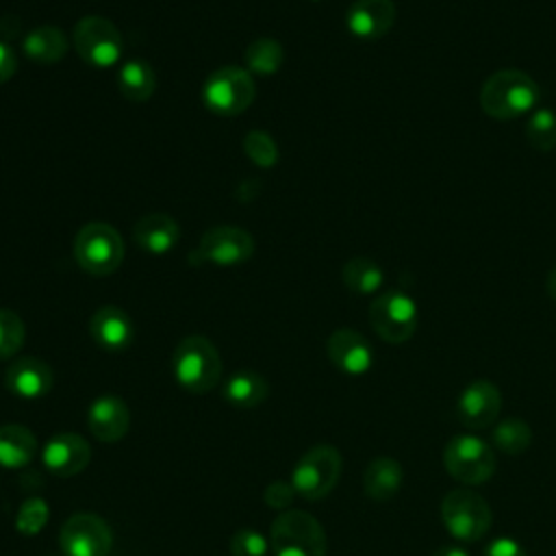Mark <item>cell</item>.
Returning <instances> with one entry per match:
<instances>
[{"label": "cell", "mask_w": 556, "mask_h": 556, "mask_svg": "<svg viewBox=\"0 0 556 556\" xmlns=\"http://www.w3.org/2000/svg\"><path fill=\"white\" fill-rule=\"evenodd\" d=\"M539 93V85L530 74L508 67L482 83L480 106L493 119H517L536 109Z\"/></svg>", "instance_id": "6da1fadb"}, {"label": "cell", "mask_w": 556, "mask_h": 556, "mask_svg": "<svg viewBox=\"0 0 556 556\" xmlns=\"http://www.w3.org/2000/svg\"><path fill=\"white\" fill-rule=\"evenodd\" d=\"M172 371L189 393H208L222 378V358L211 339L189 334L174 350Z\"/></svg>", "instance_id": "7a4b0ae2"}, {"label": "cell", "mask_w": 556, "mask_h": 556, "mask_svg": "<svg viewBox=\"0 0 556 556\" xmlns=\"http://www.w3.org/2000/svg\"><path fill=\"white\" fill-rule=\"evenodd\" d=\"M269 549L274 556H326L324 526L306 510H282L269 526Z\"/></svg>", "instance_id": "3957f363"}, {"label": "cell", "mask_w": 556, "mask_h": 556, "mask_svg": "<svg viewBox=\"0 0 556 556\" xmlns=\"http://www.w3.org/2000/svg\"><path fill=\"white\" fill-rule=\"evenodd\" d=\"M441 521L445 530L460 543H476L484 539L493 515L489 502L469 486H458L445 493L441 502Z\"/></svg>", "instance_id": "277c9868"}, {"label": "cell", "mask_w": 556, "mask_h": 556, "mask_svg": "<svg viewBox=\"0 0 556 556\" xmlns=\"http://www.w3.org/2000/svg\"><path fill=\"white\" fill-rule=\"evenodd\" d=\"M343 469L341 452L334 445L319 443L308 447L291 471V484L295 493L304 500L326 497L339 482Z\"/></svg>", "instance_id": "5b68a950"}, {"label": "cell", "mask_w": 556, "mask_h": 556, "mask_svg": "<svg viewBox=\"0 0 556 556\" xmlns=\"http://www.w3.org/2000/svg\"><path fill=\"white\" fill-rule=\"evenodd\" d=\"M74 256L87 274L109 276L124 261L122 235L104 222H89L76 232Z\"/></svg>", "instance_id": "8992f818"}, {"label": "cell", "mask_w": 556, "mask_h": 556, "mask_svg": "<svg viewBox=\"0 0 556 556\" xmlns=\"http://www.w3.org/2000/svg\"><path fill=\"white\" fill-rule=\"evenodd\" d=\"M445 471L465 486H478L495 473L497 460L493 447L476 434H456L443 450Z\"/></svg>", "instance_id": "52a82bcc"}, {"label": "cell", "mask_w": 556, "mask_h": 556, "mask_svg": "<svg viewBox=\"0 0 556 556\" xmlns=\"http://www.w3.org/2000/svg\"><path fill=\"white\" fill-rule=\"evenodd\" d=\"M419 313L415 300L402 289L382 291L369 304V324L387 343H404L417 330Z\"/></svg>", "instance_id": "ba28073f"}, {"label": "cell", "mask_w": 556, "mask_h": 556, "mask_svg": "<svg viewBox=\"0 0 556 556\" xmlns=\"http://www.w3.org/2000/svg\"><path fill=\"white\" fill-rule=\"evenodd\" d=\"M252 74L237 65H224L215 70L202 89L204 104L217 115H239L254 100Z\"/></svg>", "instance_id": "9c48e42d"}, {"label": "cell", "mask_w": 556, "mask_h": 556, "mask_svg": "<svg viewBox=\"0 0 556 556\" xmlns=\"http://www.w3.org/2000/svg\"><path fill=\"white\" fill-rule=\"evenodd\" d=\"M74 46L78 56L93 67L115 65L124 50V41L117 26L100 15H87L76 22Z\"/></svg>", "instance_id": "30bf717a"}, {"label": "cell", "mask_w": 556, "mask_h": 556, "mask_svg": "<svg viewBox=\"0 0 556 556\" xmlns=\"http://www.w3.org/2000/svg\"><path fill=\"white\" fill-rule=\"evenodd\" d=\"M59 547L63 556H109L113 530L96 513H76L61 526Z\"/></svg>", "instance_id": "8fae6325"}, {"label": "cell", "mask_w": 556, "mask_h": 556, "mask_svg": "<svg viewBox=\"0 0 556 556\" xmlns=\"http://www.w3.org/2000/svg\"><path fill=\"white\" fill-rule=\"evenodd\" d=\"M195 252L200 263H213L222 267L239 265L254 254V239L250 232L237 226H215L204 232Z\"/></svg>", "instance_id": "7c38bea8"}, {"label": "cell", "mask_w": 556, "mask_h": 556, "mask_svg": "<svg viewBox=\"0 0 556 556\" xmlns=\"http://www.w3.org/2000/svg\"><path fill=\"white\" fill-rule=\"evenodd\" d=\"M502 410L500 389L484 378L471 380L458 395L456 417L469 430H482L497 421Z\"/></svg>", "instance_id": "4fadbf2b"}, {"label": "cell", "mask_w": 556, "mask_h": 556, "mask_svg": "<svg viewBox=\"0 0 556 556\" xmlns=\"http://www.w3.org/2000/svg\"><path fill=\"white\" fill-rule=\"evenodd\" d=\"M89 460L91 447L76 432H56L46 441L41 450L43 467L56 478H72L85 471Z\"/></svg>", "instance_id": "5bb4252c"}, {"label": "cell", "mask_w": 556, "mask_h": 556, "mask_svg": "<svg viewBox=\"0 0 556 556\" xmlns=\"http://www.w3.org/2000/svg\"><path fill=\"white\" fill-rule=\"evenodd\" d=\"M326 354L330 363L348 376H363L374 365L369 341L354 328L334 330L326 341Z\"/></svg>", "instance_id": "9a60e30c"}, {"label": "cell", "mask_w": 556, "mask_h": 556, "mask_svg": "<svg viewBox=\"0 0 556 556\" xmlns=\"http://www.w3.org/2000/svg\"><path fill=\"white\" fill-rule=\"evenodd\" d=\"M54 374L50 365L37 356L15 358L4 374V387L20 400H39L50 393Z\"/></svg>", "instance_id": "2e32d148"}, {"label": "cell", "mask_w": 556, "mask_h": 556, "mask_svg": "<svg viewBox=\"0 0 556 556\" xmlns=\"http://www.w3.org/2000/svg\"><path fill=\"white\" fill-rule=\"evenodd\" d=\"M395 15L397 9L393 0H354L348 9L345 24L358 39H380L395 24Z\"/></svg>", "instance_id": "e0dca14e"}, {"label": "cell", "mask_w": 556, "mask_h": 556, "mask_svg": "<svg viewBox=\"0 0 556 556\" xmlns=\"http://www.w3.org/2000/svg\"><path fill=\"white\" fill-rule=\"evenodd\" d=\"M89 432L102 443H115L130 428V410L119 395H100L87 410Z\"/></svg>", "instance_id": "ac0fdd59"}, {"label": "cell", "mask_w": 556, "mask_h": 556, "mask_svg": "<svg viewBox=\"0 0 556 556\" xmlns=\"http://www.w3.org/2000/svg\"><path fill=\"white\" fill-rule=\"evenodd\" d=\"M89 334L91 339L106 352H122L132 343V321L130 317L113 306H100L89 319Z\"/></svg>", "instance_id": "d6986e66"}, {"label": "cell", "mask_w": 556, "mask_h": 556, "mask_svg": "<svg viewBox=\"0 0 556 556\" xmlns=\"http://www.w3.org/2000/svg\"><path fill=\"white\" fill-rule=\"evenodd\" d=\"M132 239L141 250L150 254H167L176 248L180 239V228L174 217L165 213H150L135 222Z\"/></svg>", "instance_id": "ffe728a7"}, {"label": "cell", "mask_w": 556, "mask_h": 556, "mask_svg": "<svg viewBox=\"0 0 556 556\" xmlns=\"http://www.w3.org/2000/svg\"><path fill=\"white\" fill-rule=\"evenodd\" d=\"M404 482L402 465L391 456H376L363 471V491L371 502H389Z\"/></svg>", "instance_id": "44dd1931"}, {"label": "cell", "mask_w": 556, "mask_h": 556, "mask_svg": "<svg viewBox=\"0 0 556 556\" xmlns=\"http://www.w3.org/2000/svg\"><path fill=\"white\" fill-rule=\"evenodd\" d=\"M37 452L39 443L30 428L20 424L0 426V467L22 469L33 463Z\"/></svg>", "instance_id": "7402d4cb"}, {"label": "cell", "mask_w": 556, "mask_h": 556, "mask_svg": "<svg viewBox=\"0 0 556 556\" xmlns=\"http://www.w3.org/2000/svg\"><path fill=\"white\" fill-rule=\"evenodd\" d=\"M267 395L269 382L265 380V376L252 369H241L232 374L222 387V397L235 408H254L263 404Z\"/></svg>", "instance_id": "603a6c76"}, {"label": "cell", "mask_w": 556, "mask_h": 556, "mask_svg": "<svg viewBox=\"0 0 556 556\" xmlns=\"http://www.w3.org/2000/svg\"><path fill=\"white\" fill-rule=\"evenodd\" d=\"M26 56L35 63H43V65H52L56 61H61L67 52V39L65 35L52 26V24H46V26H37L33 28L26 37H24V43H22Z\"/></svg>", "instance_id": "cb8c5ba5"}, {"label": "cell", "mask_w": 556, "mask_h": 556, "mask_svg": "<svg viewBox=\"0 0 556 556\" xmlns=\"http://www.w3.org/2000/svg\"><path fill=\"white\" fill-rule=\"evenodd\" d=\"M117 87L122 96L132 102L150 100L156 89V76L152 65H148L143 59L126 61L117 74Z\"/></svg>", "instance_id": "d4e9b609"}, {"label": "cell", "mask_w": 556, "mask_h": 556, "mask_svg": "<svg viewBox=\"0 0 556 556\" xmlns=\"http://www.w3.org/2000/svg\"><path fill=\"white\" fill-rule=\"evenodd\" d=\"M341 280L352 293L369 295L382 287L384 271L376 261H371L367 256H354L343 265Z\"/></svg>", "instance_id": "484cf974"}, {"label": "cell", "mask_w": 556, "mask_h": 556, "mask_svg": "<svg viewBox=\"0 0 556 556\" xmlns=\"http://www.w3.org/2000/svg\"><path fill=\"white\" fill-rule=\"evenodd\" d=\"M493 447L506 456H519L523 454L532 443V430L530 426L519 417H504L495 424L491 432Z\"/></svg>", "instance_id": "4316f807"}, {"label": "cell", "mask_w": 556, "mask_h": 556, "mask_svg": "<svg viewBox=\"0 0 556 556\" xmlns=\"http://www.w3.org/2000/svg\"><path fill=\"white\" fill-rule=\"evenodd\" d=\"M526 139L539 152L556 148V113L545 106H536L526 122Z\"/></svg>", "instance_id": "83f0119b"}, {"label": "cell", "mask_w": 556, "mask_h": 556, "mask_svg": "<svg viewBox=\"0 0 556 556\" xmlns=\"http://www.w3.org/2000/svg\"><path fill=\"white\" fill-rule=\"evenodd\" d=\"M282 59H285L282 46L269 37H261L245 48V65L254 74H263V76L274 74L282 65Z\"/></svg>", "instance_id": "f1b7e54d"}, {"label": "cell", "mask_w": 556, "mask_h": 556, "mask_svg": "<svg viewBox=\"0 0 556 556\" xmlns=\"http://www.w3.org/2000/svg\"><path fill=\"white\" fill-rule=\"evenodd\" d=\"M26 339V328L15 311L0 308V361L13 358Z\"/></svg>", "instance_id": "f546056e"}, {"label": "cell", "mask_w": 556, "mask_h": 556, "mask_svg": "<svg viewBox=\"0 0 556 556\" xmlns=\"http://www.w3.org/2000/svg\"><path fill=\"white\" fill-rule=\"evenodd\" d=\"M50 519V508L43 497H28L22 502L15 515V528L20 534L35 536L43 530V526Z\"/></svg>", "instance_id": "4dcf8cb0"}, {"label": "cell", "mask_w": 556, "mask_h": 556, "mask_svg": "<svg viewBox=\"0 0 556 556\" xmlns=\"http://www.w3.org/2000/svg\"><path fill=\"white\" fill-rule=\"evenodd\" d=\"M243 150L250 161H254L258 167H274L278 161V148L276 141L263 132V130H252L243 139Z\"/></svg>", "instance_id": "1f68e13d"}, {"label": "cell", "mask_w": 556, "mask_h": 556, "mask_svg": "<svg viewBox=\"0 0 556 556\" xmlns=\"http://www.w3.org/2000/svg\"><path fill=\"white\" fill-rule=\"evenodd\" d=\"M269 541L252 528H241L230 539V556H267Z\"/></svg>", "instance_id": "d6a6232c"}, {"label": "cell", "mask_w": 556, "mask_h": 556, "mask_svg": "<svg viewBox=\"0 0 556 556\" xmlns=\"http://www.w3.org/2000/svg\"><path fill=\"white\" fill-rule=\"evenodd\" d=\"M295 489L291 482L287 480H274L265 486L263 491V502L269 506V508H276V510H289L293 500H295Z\"/></svg>", "instance_id": "836d02e7"}, {"label": "cell", "mask_w": 556, "mask_h": 556, "mask_svg": "<svg viewBox=\"0 0 556 556\" xmlns=\"http://www.w3.org/2000/svg\"><path fill=\"white\" fill-rule=\"evenodd\" d=\"M484 556H528L526 547L513 536H497L484 547Z\"/></svg>", "instance_id": "e575fe53"}, {"label": "cell", "mask_w": 556, "mask_h": 556, "mask_svg": "<svg viewBox=\"0 0 556 556\" xmlns=\"http://www.w3.org/2000/svg\"><path fill=\"white\" fill-rule=\"evenodd\" d=\"M17 70V59H15V52L0 41V85L7 83L9 78H13Z\"/></svg>", "instance_id": "d590c367"}, {"label": "cell", "mask_w": 556, "mask_h": 556, "mask_svg": "<svg viewBox=\"0 0 556 556\" xmlns=\"http://www.w3.org/2000/svg\"><path fill=\"white\" fill-rule=\"evenodd\" d=\"M430 556H469L467 554V549L463 547V545H441V547H437Z\"/></svg>", "instance_id": "8d00e7d4"}, {"label": "cell", "mask_w": 556, "mask_h": 556, "mask_svg": "<svg viewBox=\"0 0 556 556\" xmlns=\"http://www.w3.org/2000/svg\"><path fill=\"white\" fill-rule=\"evenodd\" d=\"M545 291H547V295L556 302V267L547 274V280H545Z\"/></svg>", "instance_id": "74e56055"}]
</instances>
